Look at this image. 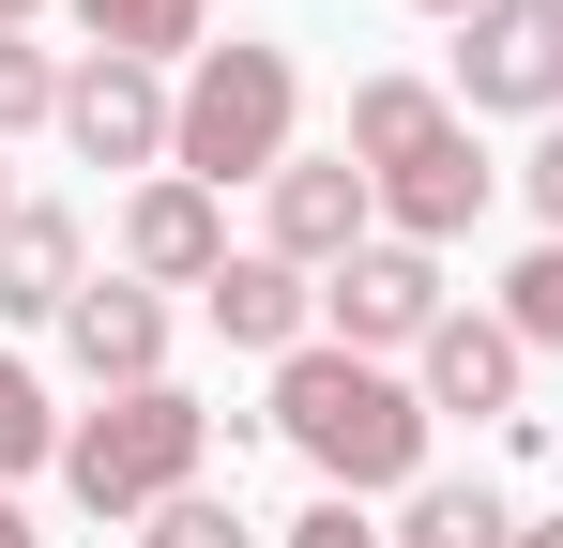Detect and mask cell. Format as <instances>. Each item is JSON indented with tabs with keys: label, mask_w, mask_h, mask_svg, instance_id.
Here are the masks:
<instances>
[{
	"label": "cell",
	"mask_w": 563,
	"mask_h": 548,
	"mask_svg": "<svg viewBox=\"0 0 563 548\" xmlns=\"http://www.w3.org/2000/svg\"><path fill=\"white\" fill-rule=\"evenodd\" d=\"M518 548H563V534H518Z\"/></svg>",
	"instance_id": "25"
},
{
	"label": "cell",
	"mask_w": 563,
	"mask_h": 548,
	"mask_svg": "<svg viewBox=\"0 0 563 548\" xmlns=\"http://www.w3.org/2000/svg\"><path fill=\"white\" fill-rule=\"evenodd\" d=\"M411 548H518L503 487H411Z\"/></svg>",
	"instance_id": "15"
},
{
	"label": "cell",
	"mask_w": 563,
	"mask_h": 548,
	"mask_svg": "<svg viewBox=\"0 0 563 548\" xmlns=\"http://www.w3.org/2000/svg\"><path fill=\"white\" fill-rule=\"evenodd\" d=\"M427 412H503L518 396V320H472V305H442V336H427V381H411Z\"/></svg>",
	"instance_id": "11"
},
{
	"label": "cell",
	"mask_w": 563,
	"mask_h": 548,
	"mask_svg": "<svg viewBox=\"0 0 563 548\" xmlns=\"http://www.w3.org/2000/svg\"><path fill=\"white\" fill-rule=\"evenodd\" d=\"M62 305H77V213L15 198V229H0V320H62Z\"/></svg>",
	"instance_id": "12"
},
{
	"label": "cell",
	"mask_w": 563,
	"mask_h": 548,
	"mask_svg": "<svg viewBox=\"0 0 563 548\" xmlns=\"http://www.w3.org/2000/svg\"><path fill=\"white\" fill-rule=\"evenodd\" d=\"M289 548H380V534L351 518V503H305V518H289Z\"/></svg>",
	"instance_id": "20"
},
{
	"label": "cell",
	"mask_w": 563,
	"mask_h": 548,
	"mask_svg": "<svg viewBox=\"0 0 563 548\" xmlns=\"http://www.w3.org/2000/svg\"><path fill=\"white\" fill-rule=\"evenodd\" d=\"M503 320H518V351H563V244H533L503 274Z\"/></svg>",
	"instance_id": "16"
},
{
	"label": "cell",
	"mask_w": 563,
	"mask_h": 548,
	"mask_svg": "<svg viewBox=\"0 0 563 548\" xmlns=\"http://www.w3.org/2000/svg\"><path fill=\"white\" fill-rule=\"evenodd\" d=\"M320 305H335V351H427L442 336V260L427 244H351Z\"/></svg>",
	"instance_id": "5"
},
{
	"label": "cell",
	"mask_w": 563,
	"mask_h": 548,
	"mask_svg": "<svg viewBox=\"0 0 563 548\" xmlns=\"http://www.w3.org/2000/svg\"><path fill=\"white\" fill-rule=\"evenodd\" d=\"M31 457H62V412L31 396V365L0 351V472H31Z\"/></svg>",
	"instance_id": "17"
},
{
	"label": "cell",
	"mask_w": 563,
	"mask_h": 548,
	"mask_svg": "<svg viewBox=\"0 0 563 548\" xmlns=\"http://www.w3.org/2000/svg\"><path fill=\"white\" fill-rule=\"evenodd\" d=\"M15 15H31V0H0V31H15Z\"/></svg>",
	"instance_id": "24"
},
{
	"label": "cell",
	"mask_w": 563,
	"mask_h": 548,
	"mask_svg": "<svg viewBox=\"0 0 563 548\" xmlns=\"http://www.w3.org/2000/svg\"><path fill=\"white\" fill-rule=\"evenodd\" d=\"M15 122H62V62L0 31V138H15Z\"/></svg>",
	"instance_id": "18"
},
{
	"label": "cell",
	"mask_w": 563,
	"mask_h": 548,
	"mask_svg": "<svg viewBox=\"0 0 563 548\" xmlns=\"http://www.w3.org/2000/svg\"><path fill=\"white\" fill-rule=\"evenodd\" d=\"M0 229H15V198H0Z\"/></svg>",
	"instance_id": "26"
},
{
	"label": "cell",
	"mask_w": 563,
	"mask_h": 548,
	"mask_svg": "<svg viewBox=\"0 0 563 548\" xmlns=\"http://www.w3.org/2000/svg\"><path fill=\"white\" fill-rule=\"evenodd\" d=\"M351 168H366V198L411 229V244H457L472 213H487V168H472L457 107L427 77H366L351 91Z\"/></svg>",
	"instance_id": "2"
},
{
	"label": "cell",
	"mask_w": 563,
	"mask_h": 548,
	"mask_svg": "<svg viewBox=\"0 0 563 548\" xmlns=\"http://www.w3.org/2000/svg\"><path fill=\"white\" fill-rule=\"evenodd\" d=\"M198 457H213V412L168 396V381H137V396H107L92 427H62V487L92 518H153V503L198 487Z\"/></svg>",
	"instance_id": "3"
},
{
	"label": "cell",
	"mask_w": 563,
	"mask_h": 548,
	"mask_svg": "<svg viewBox=\"0 0 563 548\" xmlns=\"http://www.w3.org/2000/svg\"><path fill=\"white\" fill-rule=\"evenodd\" d=\"M457 91L472 107H563V0H487L457 46Z\"/></svg>",
	"instance_id": "7"
},
{
	"label": "cell",
	"mask_w": 563,
	"mask_h": 548,
	"mask_svg": "<svg viewBox=\"0 0 563 548\" xmlns=\"http://www.w3.org/2000/svg\"><path fill=\"white\" fill-rule=\"evenodd\" d=\"M153 548H244V518L213 487H184V503H153Z\"/></svg>",
	"instance_id": "19"
},
{
	"label": "cell",
	"mask_w": 563,
	"mask_h": 548,
	"mask_svg": "<svg viewBox=\"0 0 563 548\" xmlns=\"http://www.w3.org/2000/svg\"><path fill=\"white\" fill-rule=\"evenodd\" d=\"M213 320H229L244 351H289V336H305V274L289 260H229L213 274Z\"/></svg>",
	"instance_id": "13"
},
{
	"label": "cell",
	"mask_w": 563,
	"mask_h": 548,
	"mask_svg": "<svg viewBox=\"0 0 563 548\" xmlns=\"http://www.w3.org/2000/svg\"><path fill=\"white\" fill-rule=\"evenodd\" d=\"M275 427L335 472V503H351V487H411V472H427V396H411V381H380L366 351H289V365H275Z\"/></svg>",
	"instance_id": "1"
},
{
	"label": "cell",
	"mask_w": 563,
	"mask_h": 548,
	"mask_svg": "<svg viewBox=\"0 0 563 548\" xmlns=\"http://www.w3.org/2000/svg\"><path fill=\"white\" fill-rule=\"evenodd\" d=\"M0 548H31V518H15V503H0Z\"/></svg>",
	"instance_id": "22"
},
{
	"label": "cell",
	"mask_w": 563,
	"mask_h": 548,
	"mask_svg": "<svg viewBox=\"0 0 563 548\" xmlns=\"http://www.w3.org/2000/svg\"><path fill=\"white\" fill-rule=\"evenodd\" d=\"M168 122H184V91H153V62H107V46H92V62L62 77V138H77L92 168H153Z\"/></svg>",
	"instance_id": "6"
},
{
	"label": "cell",
	"mask_w": 563,
	"mask_h": 548,
	"mask_svg": "<svg viewBox=\"0 0 563 548\" xmlns=\"http://www.w3.org/2000/svg\"><path fill=\"white\" fill-rule=\"evenodd\" d=\"M122 260L153 274V289H213L229 274V213H213V183H137V213H122Z\"/></svg>",
	"instance_id": "8"
},
{
	"label": "cell",
	"mask_w": 563,
	"mask_h": 548,
	"mask_svg": "<svg viewBox=\"0 0 563 548\" xmlns=\"http://www.w3.org/2000/svg\"><path fill=\"white\" fill-rule=\"evenodd\" d=\"M77 31L107 62H168V46H198V0H77Z\"/></svg>",
	"instance_id": "14"
},
{
	"label": "cell",
	"mask_w": 563,
	"mask_h": 548,
	"mask_svg": "<svg viewBox=\"0 0 563 548\" xmlns=\"http://www.w3.org/2000/svg\"><path fill=\"white\" fill-rule=\"evenodd\" d=\"M168 153H184V183H275L289 168V46H198Z\"/></svg>",
	"instance_id": "4"
},
{
	"label": "cell",
	"mask_w": 563,
	"mask_h": 548,
	"mask_svg": "<svg viewBox=\"0 0 563 548\" xmlns=\"http://www.w3.org/2000/svg\"><path fill=\"white\" fill-rule=\"evenodd\" d=\"M427 15H487V0H427Z\"/></svg>",
	"instance_id": "23"
},
{
	"label": "cell",
	"mask_w": 563,
	"mask_h": 548,
	"mask_svg": "<svg viewBox=\"0 0 563 548\" xmlns=\"http://www.w3.org/2000/svg\"><path fill=\"white\" fill-rule=\"evenodd\" d=\"M351 229H366V168H351V153H320V168L289 153V168H275V260L289 274H305V260H351Z\"/></svg>",
	"instance_id": "10"
},
{
	"label": "cell",
	"mask_w": 563,
	"mask_h": 548,
	"mask_svg": "<svg viewBox=\"0 0 563 548\" xmlns=\"http://www.w3.org/2000/svg\"><path fill=\"white\" fill-rule=\"evenodd\" d=\"M533 213H549V244H563V122H549V153H533Z\"/></svg>",
	"instance_id": "21"
},
{
	"label": "cell",
	"mask_w": 563,
	"mask_h": 548,
	"mask_svg": "<svg viewBox=\"0 0 563 548\" xmlns=\"http://www.w3.org/2000/svg\"><path fill=\"white\" fill-rule=\"evenodd\" d=\"M62 336H77V365H92L107 396L168 381V305H153V289H77V305H62Z\"/></svg>",
	"instance_id": "9"
}]
</instances>
